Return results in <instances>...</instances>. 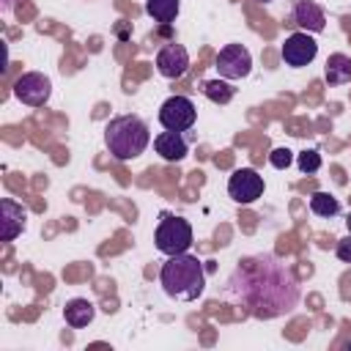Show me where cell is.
<instances>
[{"instance_id":"6da1fadb","label":"cell","mask_w":351,"mask_h":351,"mask_svg":"<svg viewBox=\"0 0 351 351\" xmlns=\"http://www.w3.org/2000/svg\"><path fill=\"white\" fill-rule=\"evenodd\" d=\"M230 288L244 299L258 318L285 315L299 304V282L293 271L277 263L271 255L239 261Z\"/></svg>"},{"instance_id":"7a4b0ae2","label":"cell","mask_w":351,"mask_h":351,"mask_svg":"<svg viewBox=\"0 0 351 351\" xmlns=\"http://www.w3.org/2000/svg\"><path fill=\"white\" fill-rule=\"evenodd\" d=\"M159 282L167 296L181 302H195L206 288V269L203 261H197L189 252L167 255V263L159 269Z\"/></svg>"},{"instance_id":"3957f363","label":"cell","mask_w":351,"mask_h":351,"mask_svg":"<svg viewBox=\"0 0 351 351\" xmlns=\"http://www.w3.org/2000/svg\"><path fill=\"white\" fill-rule=\"evenodd\" d=\"M148 143H151L148 123L137 115H115L104 126V145L121 162L137 159L148 148Z\"/></svg>"},{"instance_id":"277c9868","label":"cell","mask_w":351,"mask_h":351,"mask_svg":"<svg viewBox=\"0 0 351 351\" xmlns=\"http://www.w3.org/2000/svg\"><path fill=\"white\" fill-rule=\"evenodd\" d=\"M192 225L184 219V217H176V214H165L162 222L156 225V233H154V241H156V250L165 252V255H181L192 247Z\"/></svg>"},{"instance_id":"5b68a950","label":"cell","mask_w":351,"mask_h":351,"mask_svg":"<svg viewBox=\"0 0 351 351\" xmlns=\"http://www.w3.org/2000/svg\"><path fill=\"white\" fill-rule=\"evenodd\" d=\"M195 118H197V110L192 104V99L186 96H170L162 101L159 107V123L170 132H186L195 126Z\"/></svg>"},{"instance_id":"8992f818","label":"cell","mask_w":351,"mask_h":351,"mask_svg":"<svg viewBox=\"0 0 351 351\" xmlns=\"http://www.w3.org/2000/svg\"><path fill=\"white\" fill-rule=\"evenodd\" d=\"M14 96L27 107H44L52 96V82L41 71H25L14 82Z\"/></svg>"},{"instance_id":"52a82bcc","label":"cell","mask_w":351,"mask_h":351,"mask_svg":"<svg viewBox=\"0 0 351 351\" xmlns=\"http://www.w3.org/2000/svg\"><path fill=\"white\" fill-rule=\"evenodd\" d=\"M252 69V55L244 44H225L217 52V71L222 80H241Z\"/></svg>"},{"instance_id":"ba28073f","label":"cell","mask_w":351,"mask_h":351,"mask_svg":"<svg viewBox=\"0 0 351 351\" xmlns=\"http://www.w3.org/2000/svg\"><path fill=\"white\" fill-rule=\"evenodd\" d=\"M228 195L241 206L255 203L263 195V176H258V170H252V167L233 170L228 178Z\"/></svg>"},{"instance_id":"9c48e42d","label":"cell","mask_w":351,"mask_h":351,"mask_svg":"<svg viewBox=\"0 0 351 351\" xmlns=\"http://www.w3.org/2000/svg\"><path fill=\"white\" fill-rule=\"evenodd\" d=\"M280 55H282L285 66L302 69V66H307V63L315 60V55H318V44H315V38H313L310 33L299 30V33H291V36L285 38Z\"/></svg>"},{"instance_id":"30bf717a","label":"cell","mask_w":351,"mask_h":351,"mask_svg":"<svg viewBox=\"0 0 351 351\" xmlns=\"http://www.w3.org/2000/svg\"><path fill=\"white\" fill-rule=\"evenodd\" d=\"M189 69V52L181 47V44H165L159 52H156V71L167 80H178L184 77Z\"/></svg>"},{"instance_id":"8fae6325","label":"cell","mask_w":351,"mask_h":351,"mask_svg":"<svg viewBox=\"0 0 351 351\" xmlns=\"http://www.w3.org/2000/svg\"><path fill=\"white\" fill-rule=\"evenodd\" d=\"M27 225V208L11 197L0 200V239L3 241H14Z\"/></svg>"},{"instance_id":"7c38bea8","label":"cell","mask_w":351,"mask_h":351,"mask_svg":"<svg viewBox=\"0 0 351 351\" xmlns=\"http://www.w3.org/2000/svg\"><path fill=\"white\" fill-rule=\"evenodd\" d=\"M293 22L304 30V33H321L326 27V16H324V8L313 0H299L293 5Z\"/></svg>"},{"instance_id":"4fadbf2b","label":"cell","mask_w":351,"mask_h":351,"mask_svg":"<svg viewBox=\"0 0 351 351\" xmlns=\"http://www.w3.org/2000/svg\"><path fill=\"white\" fill-rule=\"evenodd\" d=\"M154 148H156V154L165 159V162H181L184 156H186V140H184V134L181 132H170V129H165L162 134H156L154 137Z\"/></svg>"},{"instance_id":"5bb4252c","label":"cell","mask_w":351,"mask_h":351,"mask_svg":"<svg viewBox=\"0 0 351 351\" xmlns=\"http://www.w3.org/2000/svg\"><path fill=\"white\" fill-rule=\"evenodd\" d=\"M93 315H96V307H93V302H88V299H69L66 307H63V318H66V324L74 326V329L88 326V324L93 321Z\"/></svg>"},{"instance_id":"9a60e30c","label":"cell","mask_w":351,"mask_h":351,"mask_svg":"<svg viewBox=\"0 0 351 351\" xmlns=\"http://www.w3.org/2000/svg\"><path fill=\"white\" fill-rule=\"evenodd\" d=\"M324 80L329 85H346L351 82V58L343 52H332L324 66Z\"/></svg>"},{"instance_id":"2e32d148","label":"cell","mask_w":351,"mask_h":351,"mask_svg":"<svg viewBox=\"0 0 351 351\" xmlns=\"http://www.w3.org/2000/svg\"><path fill=\"white\" fill-rule=\"evenodd\" d=\"M178 8H181L178 0H145V14L162 25H170L178 16Z\"/></svg>"},{"instance_id":"e0dca14e","label":"cell","mask_w":351,"mask_h":351,"mask_svg":"<svg viewBox=\"0 0 351 351\" xmlns=\"http://www.w3.org/2000/svg\"><path fill=\"white\" fill-rule=\"evenodd\" d=\"M203 93L214 104H228L236 96V88L230 85V80H206L203 82Z\"/></svg>"},{"instance_id":"ac0fdd59","label":"cell","mask_w":351,"mask_h":351,"mask_svg":"<svg viewBox=\"0 0 351 351\" xmlns=\"http://www.w3.org/2000/svg\"><path fill=\"white\" fill-rule=\"evenodd\" d=\"M310 211L315 217H335V214H340V200L335 195H329V192H313Z\"/></svg>"},{"instance_id":"d6986e66","label":"cell","mask_w":351,"mask_h":351,"mask_svg":"<svg viewBox=\"0 0 351 351\" xmlns=\"http://www.w3.org/2000/svg\"><path fill=\"white\" fill-rule=\"evenodd\" d=\"M296 165H299V170L302 173H318L321 170V154L318 151H302L299 154V159H296Z\"/></svg>"},{"instance_id":"ffe728a7","label":"cell","mask_w":351,"mask_h":351,"mask_svg":"<svg viewBox=\"0 0 351 351\" xmlns=\"http://www.w3.org/2000/svg\"><path fill=\"white\" fill-rule=\"evenodd\" d=\"M269 162H271V167H277V170H285V167L293 162V154H291L288 148H274V151L269 154Z\"/></svg>"},{"instance_id":"44dd1931","label":"cell","mask_w":351,"mask_h":351,"mask_svg":"<svg viewBox=\"0 0 351 351\" xmlns=\"http://www.w3.org/2000/svg\"><path fill=\"white\" fill-rule=\"evenodd\" d=\"M337 258H340L343 263H351V233L337 241Z\"/></svg>"},{"instance_id":"7402d4cb","label":"cell","mask_w":351,"mask_h":351,"mask_svg":"<svg viewBox=\"0 0 351 351\" xmlns=\"http://www.w3.org/2000/svg\"><path fill=\"white\" fill-rule=\"evenodd\" d=\"M346 228H348V233H351V214H348V219H346Z\"/></svg>"},{"instance_id":"603a6c76","label":"cell","mask_w":351,"mask_h":351,"mask_svg":"<svg viewBox=\"0 0 351 351\" xmlns=\"http://www.w3.org/2000/svg\"><path fill=\"white\" fill-rule=\"evenodd\" d=\"M258 3H271V0H258Z\"/></svg>"}]
</instances>
